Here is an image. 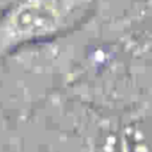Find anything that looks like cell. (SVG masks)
<instances>
[{"label":"cell","instance_id":"obj_1","mask_svg":"<svg viewBox=\"0 0 152 152\" xmlns=\"http://www.w3.org/2000/svg\"><path fill=\"white\" fill-rule=\"evenodd\" d=\"M88 0H27L0 24V53L29 40L53 35L74 20Z\"/></svg>","mask_w":152,"mask_h":152}]
</instances>
